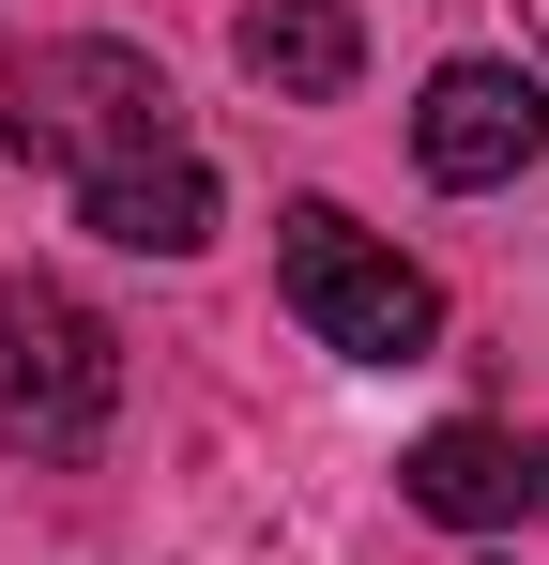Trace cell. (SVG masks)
Returning a JSON list of instances; mask_svg holds the SVG:
<instances>
[{
    "label": "cell",
    "instance_id": "8",
    "mask_svg": "<svg viewBox=\"0 0 549 565\" xmlns=\"http://www.w3.org/2000/svg\"><path fill=\"white\" fill-rule=\"evenodd\" d=\"M519 459H535V520H549V444H519Z\"/></svg>",
    "mask_w": 549,
    "mask_h": 565
},
{
    "label": "cell",
    "instance_id": "1",
    "mask_svg": "<svg viewBox=\"0 0 549 565\" xmlns=\"http://www.w3.org/2000/svg\"><path fill=\"white\" fill-rule=\"evenodd\" d=\"M274 290H290V321H305L321 352H352V367H412V352L443 337V290L412 276L397 245H366L336 199H290V214H274Z\"/></svg>",
    "mask_w": 549,
    "mask_h": 565
},
{
    "label": "cell",
    "instance_id": "3",
    "mask_svg": "<svg viewBox=\"0 0 549 565\" xmlns=\"http://www.w3.org/2000/svg\"><path fill=\"white\" fill-rule=\"evenodd\" d=\"M0 138L31 153V169H122V153H169L183 138V107H169V77L138 62V46H31L15 62V93H0Z\"/></svg>",
    "mask_w": 549,
    "mask_h": 565
},
{
    "label": "cell",
    "instance_id": "7",
    "mask_svg": "<svg viewBox=\"0 0 549 565\" xmlns=\"http://www.w3.org/2000/svg\"><path fill=\"white\" fill-rule=\"evenodd\" d=\"M397 489H412L428 520H458V535H488V520H519V504H535V459H519L504 428H428V444L397 459Z\"/></svg>",
    "mask_w": 549,
    "mask_h": 565
},
{
    "label": "cell",
    "instance_id": "5",
    "mask_svg": "<svg viewBox=\"0 0 549 565\" xmlns=\"http://www.w3.org/2000/svg\"><path fill=\"white\" fill-rule=\"evenodd\" d=\"M77 230L92 245H122V260H198V245H214V169H198V153H122V169H92L77 184Z\"/></svg>",
    "mask_w": 549,
    "mask_h": 565
},
{
    "label": "cell",
    "instance_id": "4",
    "mask_svg": "<svg viewBox=\"0 0 549 565\" xmlns=\"http://www.w3.org/2000/svg\"><path fill=\"white\" fill-rule=\"evenodd\" d=\"M535 153H549V93L519 62H443L428 77V107H412V169L428 184H519Z\"/></svg>",
    "mask_w": 549,
    "mask_h": 565
},
{
    "label": "cell",
    "instance_id": "6",
    "mask_svg": "<svg viewBox=\"0 0 549 565\" xmlns=\"http://www.w3.org/2000/svg\"><path fill=\"white\" fill-rule=\"evenodd\" d=\"M245 77H260L274 107H336V93L366 77L352 0H245Z\"/></svg>",
    "mask_w": 549,
    "mask_h": 565
},
{
    "label": "cell",
    "instance_id": "9",
    "mask_svg": "<svg viewBox=\"0 0 549 565\" xmlns=\"http://www.w3.org/2000/svg\"><path fill=\"white\" fill-rule=\"evenodd\" d=\"M535 31H549V0H535Z\"/></svg>",
    "mask_w": 549,
    "mask_h": 565
},
{
    "label": "cell",
    "instance_id": "2",
    "mask_svg": "<svg viewBox=\"0 0 549 565\" xmlns=\"http://www.w3.org/2000/svg\"><path fill=\"white\" fill-rule=\"evenodd\" d=\"M107 428H122V337L77 290L0 276V444L15 459H92Z\"/></svg>",
    "mask_w": 549,
    "mask_h": 565
}]
</instances>
